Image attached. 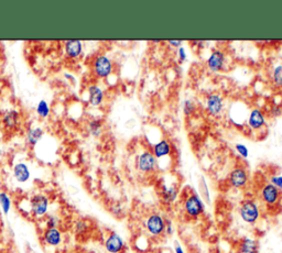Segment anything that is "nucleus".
<instances>
[{
	"instance_id": "nucleus-1",
	"label": "nucleus",
	"mask_w": 282,
	"mask_h": 253,
	"mask_svg": "<svg viewBox=\"0 0 282 253\" xmlns=\"http://www.w3.org/2000/svg\"><path fill=\"white\" fill-rule=\"evenodd\" d=\"M238 214H240V217L244 223L254 225L262 216V211H260L258 203L254 199L247 198L240 203Z\"/></svg>"
},
{
	"instance_id": "nucleus-2",
	"label": "nucleus",
	"mask_w": 282,
	"mask_h": 253,
	"mask_svg": "<svg viewBox=\"0 0 282 253\" xmlns=\"http://www.w3.org/2000/svg\"><path fill=\"white\" fill-rule=\"evenodd\" d=\"M183 211L188 218L198 219L205 211V204L198 194L191 193L184 199Z\"/></svg>"
},
{
	"instance_id": "nucleus-3",
	"label": "nucleus",
	"mask_w": 282,
	"mask_h": 253,
	"mask_svg": "<svg viewBox=\"0 0 282 253\" xmlns=\"http://www.w3.org/2000/svg\"><path fill=\"white\" fill-rule=\"evenodd\" d=\"M144 226L151 237L159 238L162 235H164L166 218L159 213H152L144 219Z\"/></svg>"
},
{
	"instance_id": "nucleus-4",
	"label": "nucleus",
	"mask_w": 282,
	"mask_h": 253,
	"mask_svg": "<svg viewBox=\"0 0 282 253\" xmlns=\"http://www.w3.org/2000/svg\"><path fill=\"white\" fill-rule=\"evenodd\" d=\"M259 197L266 206L274 208L280 204L282 199V194L280 193L278 188L274 187L272 184H270L268 182L264 183L262 188H260Z\"/></svg>"
},
{
	"instance_id": "nucleus-5",
	"label": "nucleus",
	"mask_w": 282,
	"mask_h": 253,
	"mask_svg": "<svg viewBox=\"0 0 282 253\" xmlns=\"http://www.w3.org/2000/svg\"><path fill=\"white\" fill-rule=\"evenodd\" d=\"M136 166L137 170L142 174H151L156 172V166H158V160L152 153V151L144 150L136 160Z\"/></svg>"
},
{
	"instance_id": "nucleus-6",
	"label": "nucleus",
	"mask_w": 282,
	"mask_h": 253,
	"mask_svg": "<svg viewBox=\"0 0 282 253\" xmlns=\"http://www.w3.org/2000/svg\"><path fill=\"white\" fill-rule=\"evenodd\" d=\"M93 72L96 77L108 78L114 72V63L105 54L97 55L93 61Z\"/></svg>"
},
{
	"instance_id": "nucleus-7",
	"label": "nucleus",
	"mask_w": 282,
	"mask_h": 253,
	"mask_svg": "<svg viewBox=\"0 0 282 253\" xmlns=\"http://www.w3.org/2000/svg\"><path fill=\"white\" fill-rule=\"evenodd\" d=\"M30 208L31 213L36 218L46 217L48 213V208H50V199L43 194H36L31 198Z\"/></svg>"
},
{
	"instance_id": "nucleus-8",
	"label": "nucleus",
	"mask_w": 282,
	"mask_h": 253,
	"mask_svg": "<svg viewBox=\"0 0 282 253\" xmlns=\"http://www.w3.org/2000/svg\"><path fill=\"white\" fill-rule=\"evenodd\" d=\"M249 174L247 170L242 165L235 166L230 171L228 175V183L232 187L237 188V190H242L248 185Z\"/></svg>"
},
{
	"instance_id": "nucleus-9",
	"label": "nucleus",
	"mask_w": 282,
	"mask_h": 253,
	"mask_svg": "<svg viewBox=\"0 0 282 253\" xmlns=\"http://www.w3.org/2000/svg\"><path fill=\"white\" fill-rule=\"evenodd\" d=\"M205 108L212 117H218L224 110V98L220 94H208L205 98Z\"/></svg>"
},
{
	"instance_id": "nucleus-10",
	"label": "nucleus",
	"mask_w": 282,
	"mask_h": 253,
	"mask_svg": "<svg viewBox=\"0 0 282 253\" xmlns=\"http://www.w3.org/2000/svg\"><path fill=\"white\" fill-rule=\"evenodd\" d=\"M226 55L225 52L216 48L210 53L208 60H206V65L212 73H220L225 66Z\"/></svg>"
},
{
	"instance_id": "nucleus-11",
	"label": "nucleus",
	"mask_w": 282,
	"mask_h": 253,
	"mask_svg": "<svg viewBox=\"0 0 282 253\" xmlns=\"http://www.w3.org/2000/svg\"><path fill=\"white\" fill-rule=\"evenodd\" d=\"M266 115L264 112L259 108H254L249 112L248 119H247V126L252 131H259L266 126Z\"/></svg>"
},
{
	"instance_id": "nucleus-12",
	"label": "nucleus",
	"mask_w": 282,
	"mask_h": 253,
	"mask_svg": "<svg viewBox=\"0 0 282 253\" xmlns=\"http://www.w3.org/2000/svg\"><path fill=\"white\" fill-rule=\"evenodd\" d=\"M105 250L108 253H122L124 250V240L122 239V237L112 231L110 235L107 236V238L105 240Z\"/></svg>"
},
{
	"instance_id": "nucleus-13",
	"label": "nucleus",
	"mask_w": 282,
	"mask_h": 253,
	"mask_svg": "<svg viewBox=\"0 0 282 253\" xmlns=\"http://www.w3.org/2000/svg\"><path fill=\"white\" fill-rule=\"evenodd\" d=\"M42 241L48 247H58L63 241V235L58 228H46L43 231Z\"/></svg>"
},
{
	"instance_id": "nucleus-14",
	"label": "nucleus",
	"mask_w": 282,
	"mask_h": 253,
	"mask_svg": "<svg viewBox=\"0 0 282 253\" xmlns=\"http://www.w3.org/2000/svg\"><path fill=\"white\" fill-rule=\"evenodd\" d=\"M88 104L93 107H98L105 99V93L100 85L92 84L88 87Z\"/></svg>"
},
{
	"instance_id": "nucleus-15",
	"label": "nucleus",
	"mask_w": 282,
	"mask_h": 253,
	"mask_svg": "<svg viewBox=\"0 0 282 253\" xmlns=\"http://www.w3.org/2000/svg\"><path fill=\"white\" fill-rule=\"evenodd\" d=\"M64 51L70 58H78L83 53V42L80 40H68L64 43Z\"/></svg>"
},
{
	"instance_id": "nucleus-16",
	"label": "nucleus",
	"mask_w": 282,
	"mask_h": 253,
	"mask_svg": "<svg viewBox=\"0 0 282 253\" xmlns=\"http://www.w3.org/2000/svg\"><path fill=\"white\" fill-rule=\"evenodd\" d=\"M178 195H180V191L176 185L164 184L161 186V198L168 205L174 203L178 198Z\"/></svg>"
},
{
	"instance_id": "nucleus-17",
	"label": "nucleus",
	"mask_w": 282,
	"mask_h": 253,
	"mask_svg": "<svg viewBox=\"0 0 282 253\" xmlns=\"http://www.w3.org/2000/svg\"><path fill=\"white\" fill-rule=\"evenodd\" d=\"M152 153L156 160L169 157L172 153V145L166 139H162L152 147Z\"/></svg>"
},
{
	"instance_id": "nucleus-18",
	"label": "nucleus",
	"mask_w": 282,
	"mask_h": 253,
	"mask_svg": "<svg viewBox=\"0 0 282 253\" xmlns=\"http://www.w3.org/2000/svg\"><path fill=\"white\" fill-rule=\"evenodd\" d=\"M14 177L18 183H26L31 179V172L29 166L24 162L17 163L14 166Z\"/></svg>"
},
{
	"instance_id": "nucleus-19",
	"label": "nucleus",
	"mask_w": 282,
	"mask_h": 253,
	"mask_svg": "<svg viewBox=\"0 0 282 253\" xmlns=\"http://www.w3.org/2000/svg\"><path fill=\"white\" fill-rule=\"evenodd\" d=\"M2 125L8 130L17 128L19 125V112L17 110H10L2 116Z\"/></svg>"
},
{
	"instance_id": "nucleus-20",
	"label": "nucleus",
	"mask_w": 282,
	"mask_h": 253,
	"mask_svg": "<svg viewBox=\"0 0 282 253\" xmlns=\"http://www.w3.org/2000/svg\"><path fill=\"white\" fill-rule=\"evenodd\" d=\"M240 253H258L259 244L256 239L244 238L240 245Z\"/></svg>"
},
{
	"instance_id": "nucleus-21",
	"label": "nucleus",
	"mask_w": 282,
	"mask_h": 253,
	"mask_svg": "<svg viewBox=\"0 0 282 253\" xmlns=\"http://www.w3.org/2000/svg\"><path fill=\"white\" fill-rule=\"evenodd\" d=\"M43 134H44V132H43L42 129L39 127L29 129L26 136V143L31 145V147H34V145H36L38 142L43 138Z\"/></svg>"
},
{
	"instance_id": "nucleus-22",
	"label": "nucleus",
	"mask_w": 282,
	"mask_h": 253,
	"mask_svg": "<svg viewBox=\"0 0 282 253\" xmlns=\"http://www.w3.org/2000/svg\"><path fill=\"white\" fill-rule=\"evenodd\" d=\"M12 202L9 194L6 192H0V209H2V214L7 216L10 211H12Z\"/></svg>"
},
{
	"instance_id": "nucleus-23",
	"label": "nucleus",
	"mask_w": 282,
	"mask_h": 253,
	"mask_svg": "<svg viewBox=\"0 0 282 253\" xmlns=\"http://www.w3.org/2000/svg\"><path fill=\"white\" fill-rule=\"evenodd\" d=\"M88 132L90 136L93 137H100V134L102 132V123L100 119H93L88 122Z\"/></svg>"
},
{
	"instance_id": "nucleus-24",
	"label": "nucleus",
	"mask_w": 282,
	"mask_h": 253,
	"mask_svg": "<svg viewBox=\"0 0 282 253\" xmlns=\"http://www.w3.org/2000/svg\"><path fill=\"white\" fill-rule=\"evenodd\" d=\"M74 233L78 236H83L88 233L90 229V223L85 219H78L74 223Z\"/></svg>"
},
{
	"instance_id": "nucleus-25",
	"label": "nucleus",
	"mask_w": 282,
	"mask_h": 253,
	"mask_svg": "<svg viewBox=\"0 0 282 253\" xmlns=\"http://www.w3.org/2000/svg\"><path fill=\"white\" fill-rule=\"evenodd\" d=\"M271 80L276 87L282 88V64L276 65L271 72Z\"/></svg>"
},
{
	"instance_id": "nucleus-26",
	"label": "nucleus",
	"mask_w": 282,
	"mask_h": 253,
	"mask_svg": "<svg viewBox=\"0 0 282 253\" xmlns=\"http://www.w3.org/2000/svg\"><path fill=\"white\" fill-rule=\"evenodd\" d=\"M50 106H48V101L44 99H41L36 105V114L41 118H48L50 116Z\"/></svg>"
},
{
	"instance_id": "nucleus-27",
	"label": "nucleus",
	"mask_w": 282,
	"mask_h": 253,
	"mask_svg": "<svg viewBox=\"0 0 282 253\" xmlns=\"http://www.w3.org/2000/svg\"><path fill=\"white\" fill-rule=\"evenodd\" d=\"M195 109H196V107H195V104L191 99H186L183 101L182 104V110H183V114L186 115V117L192 116L194 114Z\"/></svg>"
},
{
	"instance_id": "nucleus-28",
	"label": "nucleus",
	"mask_w": 282,
	"mask_h": 253,
	"mask_svg": "<svg viewBox=\"0 0 282 253\" xmlns=\"http://www.w3.org/2000/svg\"><path fill=\"white\" fill-rule=\"evenodd\" d=\"M60 218L56 216V215H46V228H58L60 225Z\"/></svg>"
},
{
	"instance_id": "nucleus-29",
	"label": "nucleus",
	"mask_w": 282,
	"mask_h": 253,
	"mask_svg": "<svg viewBox=\"0 0 282 253\" xmlns=\"http://www.w3.org/2000/svg\"><path fill=\"white\" fill-rule=\"evenodd\" d=\"M235 150H236V152L240 154L242 159H247L249 157V150L245 144L236 143L235 144Z\"/></svg>"
},
{
	"instance_id": "nucleus-30",
	"label": "nucleus",
	"mask_w": 282,
	"mask_h": 253,
	"mask_svg": "<svg viewBox=\"0 0 282 253\" xmlns=\"http://www.w3.org/2000/svg\"><path fill=\"white\" fill-rule=\"evenodd\" d=\"M269 183L270 184H272L274 187L278 188L280 193L282 194V175H279V174L271 175Z\"/></svg>"
},
{
	"instance_id": "nucleus-31",
	"label": "nucleus",
	"mask_w": 282,
	"mask_h": 253,
	"mask_svg": "<svg viewBox=\"0 0 282 253\" xmlns=\"http://www.w3.org/2000/svg\"><path fill=\"white\" fill-rule=\"evenodd\" d=\"M178 62H180V63H184V62H186V60H188L186 48L184 47L183 45L178 48Z\"/></svg>"
},
{
	"instance_id": "nucleus-32",
	"label": "nucleus",
	"mask_w": 282,
	"mask_h": 253,
	"mask_svg": "<svg viewBox=\"0 0 282 253\" xmlns=\"http://www.w3.org/2000/svg\"><path fill=\"white\" fill-rule=\"evenodd\" d=\"M270 115L272 117H280L282 115V108L278 105L272 106V108L270 110Z\"/></svg>"
},
{
	"instance_id": "nucleus-33",
	"label": "nucleus",
	"mask_w": 282,
	"mask_h": 253,
	"mask_svg": "<svg viewBox=\"0 0 282 253\" xmlns=\"http://www.w3.org/2000/svg\"><path fill=\"white\" fill-rule=\"evenodd\" d=\"M164 234L168 236H171L173 234V225L172 222L169 219H166V229H164Z\"/></svg>"
},
{
	"instance_id": "nucleus-34",
	"label": "nucleus",
	"mask_w": 282,
	"mask_h": 253,
	"mask_svg": "<svg viewBox=\"0 0 282 253\" xmlns=\"http://www.w3.org/2000/svg\"><path fill=\"white\" fill-rule=\"evenodd\" d=\"M168 43H169V44H170L172 47L178 48L180 46H182L183 41H182V40H169V41H168Z\"/></svg>"
},
{
	"instance_id": "nucleus-35",
	"label": "nucleus",
	"mask_w": 282,
	"mask_h": 253,
	"mask_svg": "<svg viewBox=\"0 0 282 253\" xmlns=\"http://www.w3.org/2000/svg\"><path fill=\"white\" fill-rule=\"evenodd\" d=\"M173 250H174V253H186V251H184V249H183V247L180 244H178V241H176Z\"/></svg>"
},
{
	"instance_id": "nucleus-36",
	"label": "nucleus",
	"mask_w": 282,
	"mask_h": 253,
	"mask_svg": "<svg viewBox=\"0 0 282 253\" xmlns=\"http://www.w3.org/2000/svg\"><path fill=\"white\" fill-rule=\"evenodd\" d=\"M64 77L68 80H70V82H73V83H75V80H76L72 74H68V73H64Z\"/></svg>"
},
{
	"instance_id": "nucleus-37",
	"label": "nucleus",
	"mask_w": 282,
	"mask_h": 253,
	"mask_svg": "<svg viewBox=\"0 0 282 253\" xmlns=\"http://www.w3.org/2000/svg\"><path fill=\"white\" fill-rule=\"evenodd\" d=\"M152 42H154V43H160L161 41H160V40H154Z\"/></svg>"
},
{
	"instance_id": "nucleus-38",
	"label": "nucleus",
	"mask_w": 282,
	"mask_h": 253,
	"mask_svg": "<svg viewBox=\"0 0 282 253\" xmlns=\"http://www.w3.org/2000/svg\"><path fill=\"white\" fill-rule=\"evenodd\" d=\"M158 253H161V252H158Z\"/></svg>"
}]
</instances>
